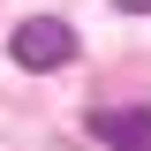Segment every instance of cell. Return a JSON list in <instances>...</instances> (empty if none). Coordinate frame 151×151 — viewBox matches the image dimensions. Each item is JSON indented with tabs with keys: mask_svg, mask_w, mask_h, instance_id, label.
I'll use <instances>...</instances> for the list:
<instances>
[{
	"mask_svg": "<svg viewBox=\"0 0 151 151\" xmlns=\"http://www.w3.org/2000/svg\"><path fill=\"white\" fill-rule=\"evenodd\" d=\"M8 60L15 68H60V60H76V30L60 15H30L8 30Z\"/></svg>",
	"mask_w": 151,
	"mask_h": 151,
	"instance_id": "obj_1",
	"label": "cell"
},
{
	"mask_svg": "<svg viewBox=\"0 0 151 151\" xmlns=\"http://www.w3.org/2000/svg\"><path fill=\"white\" fill-rule=\"evenodd\" d=\"M91 136L106 151H151V106H106V113H91Z\"/></svg>",
	"mask_w": 151,
	"mask_h": 151,
	"instance_id": "obj_2",
	"label": "cell"
},
{
	"mask_svg": "<svg viewBox=\"0 0 151 151\" xmlns=\"http://www.w3.org/2000/svg\"><path fill=\"white\" fill-rule=\"evenodd\" d=\"M113 8H121V15H151V0H113Z\"/></svg>",
	"mask_w": 151,
	"mask_h": 151,
	"instance_id": "obj_3",
	"label": "cell"
}]
</instances>
